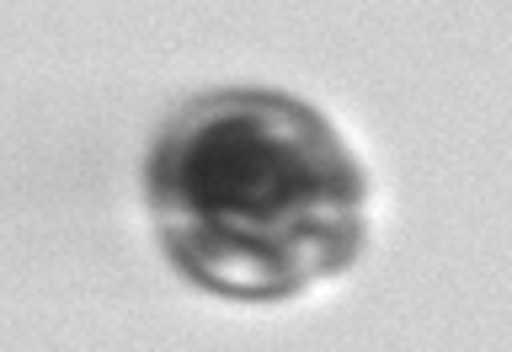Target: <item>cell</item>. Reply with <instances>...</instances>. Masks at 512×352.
I'll use <instances>...</instances> for the list:
<instances>
[{
    "instance_id": "cell-1",
    "label": "cell",
    "mask_w": 512,
    "mask_h": 352,
    "mask_svg": "<svg viewBox=\"0 0 512 352\" xmlns=\"http://www.w3.org/2000/svg\"><path fill=\"white\" fill-rule=\"evenodd\" d=\"M150 192L176 262L230 294H288L358 246L352 160L310 112L272 96L198 107L160 144Z\"/></svg>"
}]
</instances>
